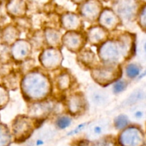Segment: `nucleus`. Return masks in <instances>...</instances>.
I'll list each match as a JSON object with an SVG mask.
<instances>
[{
	"instance_id": "obj_1",
	"label": "nucleus",
	"mask_w": 146,
	"mask_h": 146,
	"mask_svg": "<svg viewBox=\"0 0 146 146\" xmlns=\"http://www.w3.org/2000/svg\"><path fill=\"white\" fill-rule=\"evenodd\" d=\"M21 92L29 102L47 99L52 92V84L48 76L40 70L29 71L20 81Z\"/></svg>"
},
{
	"instance_id": "obj_2",
	"label": "nucleus",
	"mask_w": 146,
	"mask_h": 146,
	"mask_svg": "<svg viewBox=\"0 0 146 146\" xmlns=\"http://www.w3.org/2000/svg\"><path fill=\"white\" fill-rule=\"evenodd\" d=\"M98 56L104 64H119L125 59L123 49L117 38H108L98 47Z\"/></svg>"
},
{
	"instance_id": "obj_3",
	"label": "nucleus",
	"mask_w": 146,
	"mask_h": 146,
	"mask_svg": "<svg viewBox=\"0 0 146 146\" xmlns=\"http://www.w3.org/2000/svg\"><path fill=\"white\" fill-rule=\"evenodd\" d=\"M91 76L94 82L100 86H107L113 84L120 78L122 70L119 64H104L97 65L90 69Z\"/></svg>"
},
{
	"instance_id": "obj_4",
	"label": "nucleus",
	"mask_w": 146,
	"mask_h": 146,
	"mask_svg": "<svg viewBox=\"0 0 146 146\" xmlns=\"http://www.w3.org/2000/svg\"><path fill=\"white\" fill-rule=\"evenodd\" d=\"M62 60V53L59 48L49 47L43 50L39 56L41 65L48 71H54L60 68Z\"/></svg>"
},
{
	"instance_id": "obj_5",
	"label": "nucleus",
	"mask_w": 146,
	"mask_h": 146,
	"mask_svg": "<svg viewBox=\"0 0 146 146\" xmlns=\"http://www.w3.org/2000/svg\"><path fill=\"white\" fill-rule=\"evenodd\" d=\"M87 42V35L80 31H67L62 38V45L72 53L80 52L84 48Z\"/></svg>"
},
{
	"instance_id": "obj_6",
	"label": "nucleus",
	"mask_w": 146,
	"mask_h": 146,
	"mask_svg": "<svg viewBox=\"0 0 146 146\" xmlns=\"http://www.w3.org/2000/svg\"><path fill=\"white\" fill-rule=\"evenodd\" d=\"M113 9L122 21H130L135 17L137 5L134 0H115Z\"/></svg>"
},
{
	"instance_id": "obj_7",
	"label": "nucleus",
	"mask_w": 146,
	"mask_h": 146,
	"mask_svg": "<svg viewBox=\"0 0 146 146\" xmlns=\"http://www.w3.org/2000/svg\"><path fill=\"white\" fill-rule=\"evenodd\" d=\"M102 11V7L97 0H87L80 7L79 15L82 20L87 22L94 23L98 20Z\"/></svg>"
},
{
	"instance_id": "obj_8",
	"label": "nucleus",
	"mask_w": 146,
	"mask_h": 146,
	"mask_svg": "<svg viewBox=\"0 0 146 146\" xmlns=\"http://www.w3.org/2000/svg\"><path fill=\"white\" fill-rule=\"evenodd\" d=\"M10 48V54L12 59L17 62H21L30 56L32 51V44L27 40L19 38Z\"/></svg>"
},
{
	"instance_id": "obj_9",
	"label": "nucleus",
	"mask_w": 146,
	"mask_h": 146,
	"mask_svg": "<svg viewBox=\"0 0 146 146\" xmlns=\"http://www.w3.org/2000/svg\"><path fill=\"white\" fill-rule=\"evenodd\" d=\"M33 118L24 115H19L11 123V130L16 137L29 135L33 129Z\"/></svg>"
},
{
	"instance_id": "obj_10",
	"label": "nucleus",
	"mask_w": 146,
	"mask_h": 146,
	"mask_svg": "<svg viewBox=\"0 0 146 146\" xmlns=\"http://www.w3.org/2000/svg\"><path fill=\"white\" fill-rule=\"evenodd\" d=\"M66 108L70 115H80L84 113L87 108V102L84 95L80 92L70 95L66 101Z\"/></svg>"
},
{
	"instance_id": "obj_11",
	"label": "nucleus",
	"mask_w": 146,
	"mask_h": 146,
	"mask_svg": "<svg viewBox=\"0 0 146 146\" xmlns=\"http://www.w3.org/2000/svg\"><path fill=\"white\" fill-rule=\"evenodd\" d=\"M99 25L108 31L117 29L122 24V20L113 9H102L98 18Z\"/></svg>"
},
{
	"instance_id": "obj_12",
	"label": "nucleus",
	"mask_w": 146,
	"mask_h": 146,
	"mask_svg": "<svg viewBox=\"0 0 146 146\" xmlns=\"http://www.w3.org/2000/svg\"><path fill=\"white\" fill-rule=\"evenodd\" d=\"M54 108L52 102L46 100L31 103L29 108V115L33 118H41L47 116Z\"/></svg>"
},
{
	"instance_id": "obj_13",
	"label": "nucleus",
	"mask_w": 146,
	"mask_h": 146,
	"mask_svg": "<svg viewBox=\"0 0 146 146\" xmlns=\"http://www.w3.org/2000/svg\"><path fill=\"white\" fill-rule=\"evenodd\" d=\"M109 31L100 25L93 26L88 29L86 35L87 41L91 45L100 46L108 39Z\"/></svg>"
},
{
	"instance_id": "obj_14",
	"label": "nucleus",
	"mask_w": 146,
	"mask_h": 146,
	"mask_svg": "<svg viewBox=\"0 0 146 146\" xmlns=\"http://www.w3.org/2000/svg\"><path fill=\"white\" fill-rule=\"evenodd\" d=\"M61 26L67 31H81L82 29V19L79 14L66 12L60 19Z\"/></svg>"
},
{
	"instance_id": "obj_15",
	"label": "nucleus",
	"mask_w": 146,
	"mask_h": 146,
	"mask_svg": "<svg viewBox=\"0 0 146 146\" xmlns=\"http://www.w3.org/2000/svg\"><path fill=\"white\" fill-rule=\"evenodd\" d=\"M20 31L17 26L9 24L4 26L0 31V41L4 45L11 46L19 38Z\"/></svg>"
},
{
	"instance_id": "obj_16",
	"label": "nucleus",
	"mask_w": 146,
	"mask_h": 146,
	"mask_svg": "<svg viewBox=\"0 0 146 146\" xmlns=\"http://www.w3.org/2000/svg\"><path fill=\"white\" fill-rule=\"evenodd\" d=\"M89 98L93 105L100 108H104L108 105L111 100L110 95L107 91L96 87H93L90 89Z\"/></svg>"
},
{
	"instance_id": "obj_17",
	"label": "nucleus",
	"mask_w": 146,
	"mask_h": 146,
	"mask_svg": "<svg viewBox=\"0 0 146 146\" xmlns=\"http://www.w3.org/2000/svg\"><path fill=\"white\" fill-rule=\"evenodd\" d=\"M6 11L12 18H21L27 11V7L23 0H9L6 4Z\"/></svg>"
},
{
	"instance_id": "obj_18",
	"label": "nucleus",
	"mask_w": 146,
	"mask_h": 146,
	"mask_svg": "<svg viewBox=\"0 0 146 146\" xmlns=\"http://www.w3.org/2000/svg\"><path fill=\"white\" fill-rule=\"evenodd\" d=\"M44 41L49 47L59 48L62 45V34L57 29L52 27H47L44 30L43 33Z\"/></svg>"
},
{
	"instance_id": "obj_19",
	"label": "nucleus",
	"mask_w": 146,
	"mask_h": 146,
	"mask_svg": "<svg viewBox=\"0 0 146 146\" xmlns=\"http://www.w3.org/2000/svg\"><path fill=\"white\" fill-rule=\"evenodd\" d=\"M77 61L83 66L92 69L97 66V57L95 54L89 48H83L77 53Z\"/></svg>"
},
{
	"instance_id": "obj_20",
	"label": "nucleus",
	"mask_w": 146,
	"mask_h": 146,
	"mask_svg": "<svg viewBox=\"0 0 146 146\" xmlns=\"http://www.w3.org/2000/svg\"><path fill=\"white\" fill-rule=\"evenodd\" d=\"M109 125H110V121L107 118H102V119L101 118L94 121L89 127V135L93 138L100 136L107 131Z\"/></svg>"
},
{
	"instance_id": "obj_21",
	"label": "nucleus",
	"mask_w": 146,
	"mask_h": 146,
	"mask_svg": "<svg viewBox=\"0 0 146 146\" xmlns=\"http://www.w3.org/2000/svg\"><path fill=\"white\" fill-rule=\"evenodd\" d=\"M121 138L124 143L131 146L138 145L142 140L140 131L134 128L126 129L122 135Z\"/></svg>"
},
{
	"instance_id": "obj_22",
	"label": "nucleus",
	"mask_w": 146,
	"mask_h": 146,
	"mask_svg": "<svg viewBox=\"0 0 146 146\" xmlns=\"http://www.w3.org/2000/svg\"><path fill=\"white\" fill-rule=\"evenodd\" d=\"M55 84L57 89L60 91H66L72 85V78L67 71H62L55 77Z\"/></svg>"
},
{
	"instance_id": "obj_23",
	"label": "nucleus",
	"mask_w": 146,
	"mask_h": 146,
	"mask_svg": "<svg viewBox=\"0 0 146 146\" xmlns=\"http://www.w3.org/2000/svg\"><path fill=\"white\" fill-rule=\"evenodd\" d=\"M145 97V94L142 90H135L123 101L122 106L123 108L132 106L138 103L139 101L144 99Z\"/></svg>"
},
{
	"instance_id": "obj_24",
	"label": "nucleus",
	"mask_w": 146,
	"mask_h": 146,
	"mask_svg": "<svg viewBox=\"0 0 146 146\" xmlns=\"http://www.w3.org/2000/svg\"><path fill=\"white\" fill-rule=\"evenodd\" d=\"M72 122V118L70 114H61L55 119V125L60 130H64L69 128Z\"/></svg>"
},
{
	"instance_id": "obj_25",
	"label": "nucleus",
	"mask_w": 146,
	"mask_h": 146,
	"mask_svg": "<svg viewBox=\"0 0 146 146\" xmlns=\"http://www.w3.org/2000/svg\"><path fill=\"white\" fill-rule=\"evenodd\" d=\"M9 99L8 88L4 84H0V111L8 105Z\"/></svg>"
},
{
	"instance_id": "obj_26",
	"label": "nucleus",
	"mask_w": 146,
	"mask_h": 146,
	"mask_svg": "<svg viewBox=\"0 0 146 146\" xmlns=\"http://www.w3.org/2000/svg\"><path fill=\"white\" fill-rule=\"evenodd\" d=\"M126 76L130 79H134L140 76V68L137 64L135 63H130L125 67Z\"/></svg>"
},
{
	"instance_id": "obj_27",
	"label": "nucleus",
	"mask_w": 146,
	"mask_h": 146,
	"mask_svg": "<svg viewBox=\"0 0 146 146\" xmlns=\"http://www.w3.org/2000/svg\"><path fill=\"white\" fill-rule=\"evenodd\" d=\"M113 123L116 129L121 131V130L125 129L129 125L130 120L128 117L125 114H120L115 118Z\"/></svg>"
},
{
	"instance_id": "obj_28",
	"label": "nucleus",
	"mask_w": 146,
	"mask_h": 146,
	"mask_svg": "<svg viewBox=\"0 0 146 146\" xmlns=\"http://www.w3.org/2000/svg\"><path fill=\"white\" fill-rule=\"evenodd\" d=\"M10 141V133L4 123H0V146H6Z\"/></svg>"
},
{
	"instance_id": "obj_29",
	"label": "nucleus",
	"mask_w": 146,
	"mask_h": 146,
	"mask_svg": "<svg viewBox=\"0 0 146 146\" xmlns=\"http://www.w3.org/2000/svg\"><path fill=\"white\" fill-rule=\"evenodd\" d=\"M127 85H128V84H127V82L125 80L122 79V78H119V79H117V81H115L113 84L112 89H113V94H121L122 92L125 91V89L127 87Z\"/></svg>"
},
{
	"instance_id": "obj_30",
	"label": "nucleus",
	"mask_w": 146,
	"mask_h": 146,
	"mask_svg": "<svg viewBox=\"0 0 146 146\" xmlns=\"http://www.w3.org/2000/svg\"><path fill=\"white\" fill-rule=\"evenodd\" d=\"M87 123H88L85 122V123H82L80 124V125H77L74 129H73L72 131L69 132L68 133H67V135H68V136H70V135H76V134L79 133L81 132L82 131H83V129L85 128V127L87 125Z\"/></svg>"
},
{
	"instance_id": "obj_31",
	"label": "nucleus",
	"mask_w": 146,
	"mask_h": 146,
	"mask_svg": "<svg viewBox=\"0 0 146 146\" xmlns=\"http://www.w3.org/2000/svg\"><path fill=\"white\" fill-rule=\"evenodd\" d=\"M139 23L143 28L146 29V7L142 10L139 18Z\"/></svg>"
},
{
	"instance_id": "obj_32",
	"label": "nucleus",
	"mask_w": 146,
	"mask_h": 146,
	"mask_svg": "<svg viewBox=\"0 0 146 146\" xmlns=\"http://www.w3.org/2000/svg\"><path fill=\"white\" fill-rule=\"evenodd\" d=\"M133 115L135 118L136 119H140L143 117L144 115V112L141 110H139V109H135L134 111H133Z\"/></svg>"
},
{
	"instance_id": "obj_33",
	"label": "nucleus",
	"mask_w": 146,
	"mask_h": 146,
	"mask_svg": "<svg viewBox=\"0 0 146 146\" xmlns=\"http://www.w3.org/2000/svg\"><path fill=\"white\" fill-rule=\"evenodd\" d=\"M44 144V140L41 139V138H38V139L36 141V145L37 146H41L43 145Z\"/></svg>"
},
{
	"instance_id": "obj_34",
	"label": "nucleus",
	"mask_w": 146,
	"mask_h": 146,
	"mask_svg": "<svg viewBox=\"0 0 146 146\" xmlns=\"http://www.w3.org/2000/svg\"><path fill=\"white\" fill-rule=\"evenodd\" d=\"M72 1L75 3H82L84 2V1H87V0H72Z\"/></svg>"
},
{
	"instance_id": "obj_35",
	"label": "nucleus",
	"mask_w": 146,
	"mask_h": 146,
	"mask_svg": "<svg viewBox=\"0 0 146 146\" xmlns=\"http://www.w3.org/2000/svg\"><path fill=\"white\" fill-rule=\"evenodd\" d=\"M145 75H146V70H145V71H144V74H140V76H138L139 79H140V78H143V77L145 76Z\"/></svg>"
},
{
	"instance_id": "obj_36",
	"label": "nucleus",
	"mask_w": 146,
	"mask_h": 146,
	"mask_svg": "<svg viewBox=\"0 0 146 146\" xmlns=\"http://www.w3.org/2000/svg\"><path fill=\"white\" fill-rule=\"evenodd\" d=\"M143 48H144V51L146 54V42L144 44V46H143Z\"/></svg>"
},
{
	"instance_id": "obj_37",
	"label": "nucleus",
	"mask_w": 146,
	"mask_h": 146,
	"mask_svg": "<svg viewBox=\"0 0 146 146\" xmlns=\"http://www.w3.org/2000/svg\"><path fill=\"white\" fill-rule=\"evenodd\" d=\"M0 116H1V115H0Z\"/></svg>"
}]
</instances>
